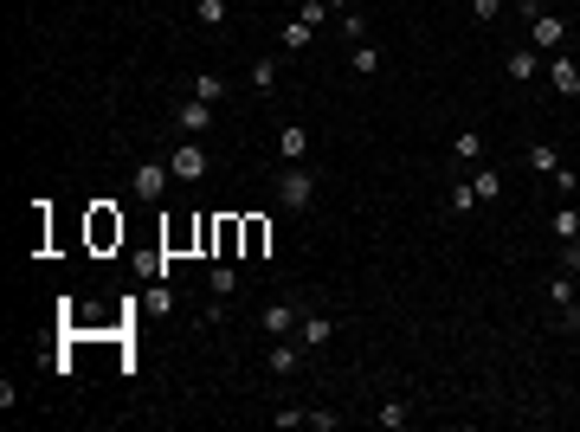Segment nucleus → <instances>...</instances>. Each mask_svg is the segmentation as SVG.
<instances>
[{
	"label": "nucleus",
	"instance_id": "11",
	"mask_svg": "<svg viewBox=\"0 0 580 432\" xmlns=\"http://www.w3.org/2000/svg\"><path fill=\"white\" fill-rule=\"evenodd\" d=\"M206 291H213V304H233V297H239V271H233V265H213V271H206Z\"/></svg>",
	"mask_w": 580,
	"mask_h": 432
},
{
	"label": "nucleus",
	"instance_id": "13",
	"mask_svg": "<svg viewBox=\"0 0 580 432\" xmlns=\"http://www.w3.org/2000/svg\"><path fill=\"white\" fill-rule=\"evenodd\" d=\"M503 168H477V181H471V194H477V206H490V200H503Z\"/></svg>",
	"mask_w": 580,
	"mask_h": 432
},
{
	"label": "nucleus",
	"instance_id": "1",
	"mask_svg": "<svg viewBox=\"0 0 580 432\" xmlns=\"http://www.w3.org/2000/svg\"><path fill=\"white\" fill-rule=\"evenodd\" d=\"M316 200V175L304 168V162H290L284 175H277V206H290V213H304Z\"/></svg>",
	"mask_w": 580,
	"mask_h": 432
},
{
	"label": "nucleus",
	"instance_id": "5",
	"mask_svg": "<svg viewBox=\"0 0 580 432\" xmlns=\"http://www.w3.org/2000/svg\"><path fill=\"white\" fill-rule=\"evenodd\" d=\"M168 116H175V129H181V136H206L220 110H213V104H200V97H187V104H175Z\"/></svg>",
	"mask_w": 580,
	"mask_h": 432
},
{
	"label": "nucleus",
	"instance_id": "15",
	"mask_svg": "<svg viewBox=\"0 0 580 432\" xmlns=\"http://www.w3.org/2000/svg\"><path fill=\"white\" fill-rule=\"evenodd\" d=\"M194 97L200 104H226V78L220 71H194Z\"/></svg>",
	"mask_w": 580,
	"mask_h": 432
},
{
	"label": "nucleus",
	"instance_id": "8",
	"mask_svg": "<svg viewBox=\"0 0 580 432\" xmlns=\"http://www.w3.org/2000/svg\"><path fill=\"white\" fill-rule=\"evenodd\" d=\"M548 85H555L561 97H580V65H574L567 52H555V65H548Z\"/></svg>",
	"mask_w": 580,
	"mask_h": 432
},
{
	"label": "nucleus",
	"instance_id": "9",
	"mask_svg": "<svg viewBox=\"0 0 580 432\" xmlns=\"http://www.w3.org/2000/svg\"><path fill=\"white\" fill-rule=\"evenodd\" d=\"M277 156H284V162H304V156H310V129H304V123H284V129H277Z\"/></svg>",
	"mask_w": 580,
	"mask_h": 432
},
{
	"label": "nucleus",
	"instance_id": "16",
	"mask_svg": "<svg viewBox=\"0 0 580 432\" xmlns=\"http://www.w3.org/2000/svg\"><path fill=\"white\" fill-rule=\"evenodd\" d=\"M477 156H484V136L477 129H458L452 136V162H477Z\"/></svg>",
	"mask_w": 580,
	"mask_h": 432
},
{
	"label": "nucleus",
	"instance_id": "23",
	"mask_svg": "<svg viewBox=\"0 0 580 432\" xmlns=\"http://www.w3.org/2000/svg\"><path fill=\"white\" fill-rule=\"evenodd\" d=\"M271 85H277V58H258L252 65V91H271Z\"/></svg>",
	"mask_w": 580,
	"mask_h": 432
},
{
	"label": "nucleus",
	"instance_id": "18",
	"mask_svg": "<svg viewBox=\"0 0 580 432\" xmlns=\"http://www.w3.org/2000/svg\"><path fill=\"white\" fill-rule=\"evenodd\" d=\"M445 213H458V220H465V213H477V194H471V181H452V194H445Z\"/></svg>",
	"mask_w": 580,
	"mask_h": 432
},
{
	"label": "nucleus",
	"instance_id": "14",
	"mask_svg": "<svg viewBox=\"0 0 580 432\" xmlns=\"http://www.w3.org/2000/svg\"><path fill=\"white\" fill-rule=\"evenodd\" d=\"M348 65H355V78H381V52L361 39V45H348Z\"/></svg>",
	"mask_w": 580,
	"mask_h": 432
},
{
	"label": "nucleus",
	"instance_id": "3",
	"mask_svg": "<svg viewBox=\"0 0 580 432\" xmlns=\"http://www.w3.org/2000/svg\"><path fill=\"white\" fill-rule=\"evenodd\" d=\"M561 39H567V20L548 14V7H535V14H529V45H535V52H561Z\"/></svg>",
	"mask_w": 580,
	"mask_h": 432
},
{
	"label": "nucleus",
	"instance_id": "22",
	"mask_svg": "<svg viewBox=\"0 0 580 432\" xmlns=\"http://www.w3.org/2000/svg\"><path fill=\"white\" fill-rule=\"evenodd\" d=\"M310 33H316V26H304V20H290V26H284V52H304V45H310Z\"/></svg>",
	"mask_w": 580,
	"mask_h": 432
},
{
	"label": "nucleus",
	"instance_id": "17",
	"mask_svg": "<svg viewBox=\"0 0 580 432\" xmlns=\"http://www.w3.org/2000/svg\"><path fill=\"white\" fill-rule=\"evenodd\" d=\"M194 20H200V26H226L233 7H226V0H194Z\"/></svg>",
	"mask_w": 580,
	"mask_h": 432
},
{
	"label": "nucleus",
	"instance_id": "20",
	"mask_svg": "<svg viewBox=\"0 0 580 432\" xmlns=\"http://www.w3.org/2000/svg\"><path fill=\"white\" fill-rule=\"evenodd\" d=\"M375 419H381V426H387V432H400V426H406V419H413V407H406V400H387V407H381V413H375Z\"/></svg>",
	"mask_w": 580,
	"mask_h": 432
},
{
	"label": "nucleus",
	"instance_id": "7",
	"mask_svg": "<svg viewBox=\"0 0 580 432\" xmlns=\"http://www.w3.org/2000/svg\"><path fill=\"white\" fill-rule=\"evenodd\" d=\"M258 323H265V336L277 342V336H290V329L304 323V310H297V304H265V316H258Z\"/></svg>",
	"mask_w": 580,
	"mask_h": 432
},
{
	"label": "nucleus",
	"instance_id": "28",
	"mask_svg": "<svg viewBox=\"0 0 580 432\" xmlns=\"http://www.w3.org/2000/svg\"><path fill=\"white\" fill-rule=\"evenodd\" d=\"M574 304H580V297H574Z\"/></svg>",
	"mask_w": 580,
	"mask_h": 432
},
{
	"label": "nucleus",
	"instance_id": "24",
	"mask_svg": "<svg viewBox=\"0 0 580 432\" xmlns=\"http://www.w3.org/2000/svg\"><path fill=\"white\" fill-rule=\"evenodd\" d=\"M342 39H348V45H361V39H368V20H361V14H355V7H348V14H342Z\"/></svg>",
	"mask_w": 580,
	"mask_h": 432
},
{
	"label": "nucleus",
	"instance_id": "19",
	"mask_svg": "<svg viewBox=\"0 0 580 432\" xmlns=\"http://www.w3.org/2000/svg\"><path fill=\"white\" fill-rule=\"evenodd\" d=\"M555 239H580V206H555Z\"/></svg>",
	"mask_w": 580,
	"mask_h": 432
},
{
	"label": "nucleus",
	"instance_id": "12",
	"mask_svg": "<svg viewBox=\"0 0 580 432\" xmlns=\"http://www.w3.org/2000/svg\"><path fill=\"white\" fill-rule=\"evenodd\" d=\"M503 71H510L516 85H529L535 71H542V52H535V45H523V52H510V58H503Z\"/></svg>",
	"mask_w": 580,
	"mask_h": 432
},
{
	"label": "nucleus",
	"instance_id": "6",
	"mask_svg": "<svg viewBox=\"0 0 580 432\" xmlns=\"http://www.w3.org/2000/svg\"><path fill=\"white\" fill-rule=\"evenodd\" d=\"M297 342H304V348H329V342H335V316H329V310H304Z\"/></svg>",
	"mask_w": 580,
	"mask_h": 432
},
{
	"label": "nucleus",
	"instance_id": "21",
	"mask_svg": "<svg viewBox=\"0 0 580 432\" xmlns=\"http://www.w3.org/2000/svg\"><path fill=\"white\" fill-rule=\"evenodd\" d=\"M529 168H535V175H555V168H561V156L548 149V142H535V149H529Z\"/></svg>",
	"mask_w": 580,
	"mask_h": 432
},
{
	"label": "nucleus",
	"instance_id": "2",
	"mask_svg": "<svg viewBox=\"0 0 580 432\" xmlns=\"http://www.w3.org/2000/svg\"><path fill=\"white\" fill-rule=\"evenodd\" d=\"M168 168H175L181 187L206 181V149H200V136H181V142H175V149H168Z\"/></svg>",
	"mask_w": 580,
	"mask_h": 432
},
{
	"label": "nucleus",
	"instance_id": "4",
	"mask_svg": "<svg viewBox=\"0 0 580 432\" xmlns=\"http://www.w3.org/2000/svg\"><path fill=\"white\" fill-rule=\"evenodd\" d=\"M168 181H175V168H168V162H142V168L129 175V194H135V200H162V194H168Z\"/></svg>",
	"mask_w": 580,
	"mask_h": 432
},
{
	"label": "nucleus",
	"instance_id": "25",
	"mask_svg": "<svg viewBox=\"0 0 580 432\" xmlns=\"http://www.w3.org/2000/svg\"><path fill=\"white\" fill-rule=\"evenodd\" d=\"M496 14H503V0H471V20H477V26H490Z\"/></svg>",
	"mask_w": 580,
	"mask_h": 432
},
{
	"label": "nucleus",
	"instance_id": "27",
	"mask_svg": "<svg viewBox=\"0 0 580 432\" xmlns=\"http://www.w3.org/2000/svg\"><path fill=\"white\" fill-rule=\"evenodd\" d=\"M348 7H355V0H329V14H348Z\"/></svg>",
	"mask_w": 580,
	"mask_h": 432
},
{
	"label": "nucleus",
	"instance_id": "26",
	"mask_svg": "<svg viewBox=\"0 0 580 432\" xmlns=\"http://www.w3.org/2000/svg\"><path fill=\"white\" fill-rule=\"evenodd\" d=\"M323 14H329V0H304V7H297L304 26H323Z\"/></svg>",
	"mask_w": 580,
	"mask_h": 432
},
{
	"label": "nucleus",
	"instance_id": "10",
	"mask_svg": "<svg viewBox=\"0 0 580 432\" xmlns=\"http://www.w3.org/2000/svg\"><path fill=\"white\" fill-rule=\"evenodd\" d=\"M297 368H304V342L277 336V342H271V375H297Z\"/></svg>",
	"mask_w": 580,
	"mask_h": 432
}]
</instances>
